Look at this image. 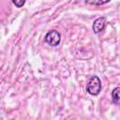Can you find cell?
<instances>
[{
  "instance_id": "1",
  "label": "cell",
  "mask_w": 120,
  "mask_h": 120,
  "mask_svg": "<svg viewBox=\"0 0 120 120\" xmlns=\"http://www.w3.org/2000/svg\"><path fill=\"white\" fill-rule=\"evenodd\" d=\"M86 90L92 96L98 95L99 92H100V90H101V82H100V79L98 76L93 75L89 79V81L87 82Z\"/></svg>"
},
{
  "instance_id": "3",
  "label": "cell",
  "mask_w": 120,
  "mask_h": 120,
  "mask_svg": "<svg viewBox=\"0 0 120 120\" xmlns=\"http://www.w3.org/2000/svg\"><path fill=\"white\" fill-rule=\"evenodd\" d=\"M105 25H106V19L104 17L98 18L93 23V31H94V33H96V34L100 33L104 29Z\"/></svg>"
},
{
  "instance_id": "2",
  "label": "cell",
  "mask_w": 120,
  "mask_h": 120,
  "mask_svg": "<svg viewBox=\"0 0 120 120\" xmlns=\"http://www.w3.org/2000/svg\"><path fill=\"white\" fill-rule=\"evenodd\" d=\"M45 41L51 46H57L61 41V35L56 30H51L46 34Z\"/></svg>"
},
{
  "instance_id": "4",
  "label": "cell",
  "mask_w": 120,
  "mask_h": 120,
  "mask_svg": "<svg viewBox=\"0 0 120 120\" xmlns=\"http://www.w3.org/2000/svg\"><path fill=\"white\" fill-rule=\"evenodd\" d=\"M112 102L116 105H120V87H116L112 92Z\"/></svg>"
},
{
  "instance_id": "5",
  "label": "cell",
  "mask_w": 120,
  "mask_h": 120,
  "mask_svg": "<svg viewBox=\"0 0 120 120\" xmlns=\"http://www.w3.org/2000/svg\"><path fill=\"white\" fill-rule=\"evenodd\" d=\"M12 3L17 7V8H22L23 5H24V3H25V1H23V0H21V1H12Z\"/></svg>"
},
{
  "instance_id": "6",
  "label": "cell",
  "mask_w": 120,
  "mask_h": 120,
  "mask_svg": "<svg viewBox=\"0 0 120 120\" xmlns=\"http://www.w3.org/2000/svg\"><path fill=\"white\" fill-rule=\"evenodd\" d=\"M109 1H90V2H86L87 4H91V5H102L105 3H108Z\"/></svg>"
}]
</instances>
